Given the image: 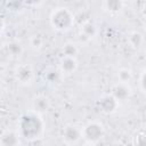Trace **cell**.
<instances>
[{
  "instance_id": "1",
  "label": "cell",
  "mask_w": 146,
  "mask_h": 146,
  "mask_svg": "<svg viewBox=\"0 0 146 146\" xmlns=\"http://www.w3.org/2000/svg\"><path fill=\"white\" fill-rule=\"evenodd\" d=\"M18 129L24 139L35 140L40 138L43 132V121L40 117V114L34 112L25 113L19 120Z\"/></svg>"
},
{
  "instance_id": "2",
  "label": "cell",
  "mask_w": 146,
  "mask_h": 146,
  "mask_svg": "<svg viewBox=\"0 0 146 146\" xmlns=\"http://www.w3.org/2000/svg\"><path fill=\"white\" fill-rule=\"evenodd\" d=\"M73 23L74 16L67 8H56L50 15V24L57 31H66L72 27Z\"/></svg>"
},
{
  "instance_id": "3",
  "label": "cell",
  "mask_w": 146,
  "mask_h": 146,
  "mask_svg": "<svg viewBox=\"0 0 146 146\" xmlns=\"http://www.w3.org/2000/svg\"><path fill=\"white\" fill-rule=\"evenodd\" d=\"M83 138L89 141L90 144H94L98 141L103 135H104V128L98 122H89L83 129H82Z\"/></svg>"
},
{
  "instance_id": "4",
  "label": "cell",
  "mask_w": 146,
  "mask_h": 146,
  "mask_svg": "<svg viewBox=\"0 0 146 146\" xmlns=\"http://www.w3.org/2000/svg\"><path fill=\"white\" fill-rule=\"evenodd\" d=\"M81 137H83L82 129L78 125H73V124L66 125L62 131V138L64 143L67 145L76 144L81 139Z\"/></svg>"
},
{
  "instance_id": "5",
  "label": "cell",
  "mask_w": 146,
  "mask_h": 146,
  "mask_svg": "<svg viewBox=\"0 0 146 146\" xmlns=\"http://www.w3.org/2000/svg\"><path fill=\"white\" fill-rule=\"evenodd\" d=\"M15 78H16L17 82H19L21 84L26 86V84H30L33 81L34 72H33V70L30 65L22 64L15 71Z\"/></svg>"
},
{
  "instance_id": "6",
  "label": "cell",
  "mask_w": 146,
  "mask_h": 146,
  "mask_svg": "<svg viewBox=\"0 0 146 146\" xmlns=\"http://www.w3.org/2000/svg\"><path fill=\"white\" fill-rule=\"evenodd\" d=\"M111 95L120 103V102H124L127 99L130 98L131 96V88L129 86V83H123V82H117L116 84H114L112 87L111 90Z\"/></svg>"
},
{
  "instance_id": "7",
  "label": "cell",
  "mask_w": 146,
  "mask_h": 146,
  "mask_svg": "<svg viewBox=\"0 0 146 146\" xmlns=\"http://www.w3.org/2000/svg\"><path fill=\"white\" fill-rule=\"evenodd\" d=\"M98 106H99V108L103 113L111 114V113H114L116 111V108L119 106V102L110 94V95L103 96L98 100Z\"/></svg>"
},
{
  "instance_id": "8",
  "label": "cell",
  "mask_w": 146,
  "mask_h": 146,
  "mask_svg": "<svg viewBox=\"0 0 146 146\" xmlns=\"http://www.w3.org/2000/svg\"><path fill=\"white\" fill-rule=\"evenodd\" d=\"M50 108V100L44 95H36L32 99V111L36 114L46 113Z\"/></svg>"
},
{
  "instance_id": "9",
  "label": "cell",
  "mask_w": 146,
  "mask_h": 146,
  "mask_svg": "<svg viewBox=\"0 0 146 146\" xmlns=\"http://www.w3.org/2000/svg\"><path fill=\"white\" fill-rule=\"evenodd\" d=\"M63 76V73L59 68L49 66L47 68L43 70L42 72V79L44 82H47L48 84H57L60 82Z\"/></svg>"
},
{
  "instance_id": "10",
  "label": "cell",
  "mask_w": 146,
  "mask_h": 146,
  "mask_svg": "<svg viewBox=\"0 0 146 146\" xmlns=\"http://www.w3.org/2000/svg\"><path fill=\"white\" fill-rule=\"evenodd\" d=\"M1 146H19V136L16 131L7 129L3 130L0 137Z\"/></svg>"
},
{
  "instance_id": "11",
  "label": "cell",
  "mask_w": 146,
  "mask_h": 146,
  "mask_svg": "<svg viewBox=\"0 0 146 146\" xmlns=\"http://www.w3.org/2000/svg\"><path fill=\"white\" fill-rule=\"evenodd\" d=\"M78 68V62L75 57H63L59 63V70L64 74H72Z\"/></svg>"
},
{
  "instance_id": "12",
  "label": "cell",
  "mask_w": 146,
  "mask_h": 146,
  "mask_svg": "<svg viewBox=\"0 0 146 146\" xmlns=\"http://www.w3.org/2000/svg\"><path fill=\"white\" fill-rule=\"evenodd\" d=\"M96 34V26L92 22L90 21H86L82 23L81 25V33H80V39L83 41L90 40L91 38H94Z\"/></svg>"
},
{
  "instance_id": "13",
  "label": "cell",
  "mask_w": 146,
  "mask_h": 146,
  "mask_svg": "<svg viewBox=\"0 0 146 146\" xmlns=\"http://www.w3.org/2000/svg\"><path fill=\"white\" fill-rule=\"evenodd\" d=\"M6 49L9 54V56H11V57H18L23 52V47L17 41H9L6 46Z\"/></svg>"
},
{
  "instance_id": "14",
  "label": "cell",
  "mask_w": 146,
  "mask_h": 146,
  "mask_svg": "<svg viewBox=\"0 0 146 146\" xmlns=\"http://www.w3.org/2000/svg\"><path fill=\"white\" fill-rule=\"evenodd\" d=\"M103 6L110 13H117L122 9L123 2L120 1V0H108V1H105L103 3Z\"/></svg>"
},
{
  "instance_id": "15",
  "label": "cell",
  "mask_w": 146,
  "mask_h": 146,
  "mask_svg": "<svg viewBox=\"0 0 146 146\" xmlns=\"http://www.w3.org/2000/svg\"><path fill=\"white\" fill-rule=\"evenodd\" d=\"M128 40H129L130 46H132L133 48H139V47L141 46L143 41H144L143 35H141L139 32H137V31L131 32V33L128 35Z\"/></svg>"
},
{
  "instance_id": "16",
  "label": "cell",
  "mask_w": 146,
  "mask_h": 146,
  "mask_svg": "<svg viewBox=\"0 0 146 146\" xmlns=\"http://www.w3.org/2000/svg\"><path fill=\"white\" fill-rule=\"evenodd\" d=\"M117 78L120 82L123 83H129V81L132 79V73L129 68H121L117 72Z\"/></svg>"
},
{
  "instance_id": "17",
  "label": "cell",
  "mask_w": 146,
  "mask_h": 146,
  "mask_svg": "<svg viewBox=\"0 0 146 146\" xmlns=\"http://www.w3.org/2000/svg\"><path fill=\"white\" fill-rule=\"evenodd\" d=\"M63 54L64 57H75L78 54V47L74 43H66L63 47Z\"/></svg>"
},
{
  "instance_id": "18",
  "label": "cell",
  "mask_w": 146,
  "mask_h": 146,
  "mask_svg": "<svg viewBox=\"0 0 146 146\" xmlns=\"http://www.w3.org/2000/svg\"><path fill=\"white\" fill-rule=\"evenodd\" d=\"M133 146H146V132H138L135 136Z\"/></svg>"
},
{
  "instance_id": "19",
  "label": "cell",
  "mask_w": 146,
  "mask_h": 146,
  "mask_svg": "<svg viewBox=\"0 0 146 146\" xmlns=\"http://www.w3.org/2000/svg\"><path fill=\"white\" fill-rule=\"evenodd\" d=\"M42 39H41V36L40 35H34V36H32V39H31V46L33 47V48H40L41 46H42Z\"/></svg>"
},
{
  "instance_id": "20",
  "label": "cell",
  "mask_w": 146,
  "mask_h": 146,
  "mask_svg": "<svg viewBox=\"0 0 146 146\" xmlns=\"http://www.w3.org/2000/svg\"><path fill=\"white\" fill-rule=\"evenodd\" d=\"M140 87H141V90L146 94V71L143 73L141 75V79H140Z\"/></svg>"
},
{
  "instance_id": "21",
  "label": "cell",
  "mask_w": 146,
  "mask_h": 146,
  "mask_svg": "<svg viewBox=\"0 0 146 146\" xmlns=\"http://www.w3.org/2000/svg\"><path fill=\"white\" fill-rule=\"evenodd\" d=\"M140 13L145 17V19H146V2H143L141 3V6H140Z\"/></svg>"
},
{
  "instance_id": "22",
  "label": "cell",
  "mask_w": 146,
  "mask_h": 146,
  "mask_svg": "<svg viewBox=\"0 0 146 146\" xmlns=\"http://www.w3.org/2000/svg\"><path fill=\"white\" fill-rule=\"evenodd\" d=\"M111 146H125L123 143H121V141H115V143H113Z\"/></svg>"
},
{
  "instance_id": "23",
  "label": "cell",
  "mask_w": 146,
  "mask_h": 146,
  "mask_svg": "<svg viewBox=\"0 0 146 146\" xmlns=\"http://www.w3.org/2000/svg\"><path fill=\"white\" fill-rule=\"evenodd\" d=\"M86 146H94V145H92V144H90V145H86Z\"/></svg>"
},
{
  "instance_id": "24",
  "label": "cell",
  "mask_w": 146,
  "mask_h": 146,
  "mask_svg": "<svg viewBox=\"0 0 146 146\" xmlns=\"http://www.w3.org/2000/svg\"><path fill=\"white\" fill-rule=\"evenodd\" d=\"M145 29H146V23H145Z\"/></svg>"
}]
</instances>
